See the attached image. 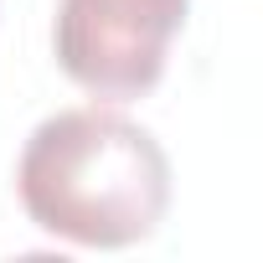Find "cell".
Returning <instances> with one entry per match:
<instances>
[{
	"label": "cell",
	"mask_w": 263,
	"mask_h": 263,
	"mask_svg": "<svg viewBox=\"0 0 263 263\" xmlns=\"http://www.w3.org/2000/svg\"><path fill=\"white\" fill-rule=\"evenodd\" d=\"M26 217L78 248H135L171 206V160L119 108H62L31 129L16 165Z\"/></svg>",
	"instance_id": "obj_1"
},
{
	"label": "cell",
	"mask_w": 263,
	"mask_h": 263,
	"mask_svg": "<svg viewBox=\"0 0 263 263\" xmlns=\"http://www.w3.org/2000/svg\"><path fill=\"white\" fill-rule=\"evenodd\" d=\"M191 0H57V67L103 103L145 98L165 78L176 31Z\"/></svg>",
	"instance_id": "obj_2"
}]
</instances>
